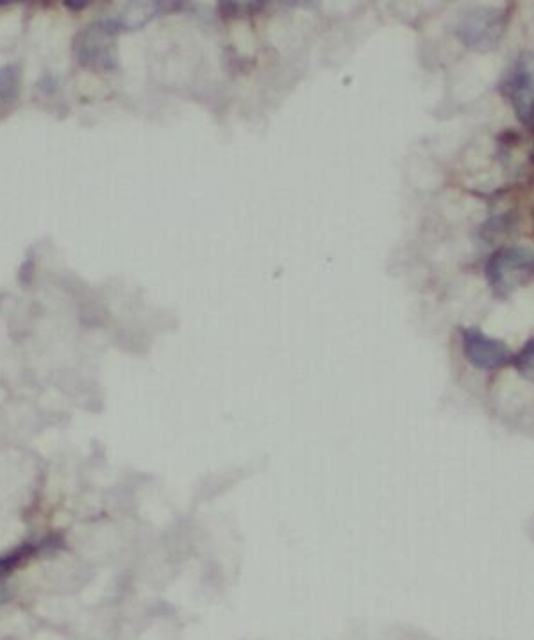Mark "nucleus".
<instances>
[{
	"instance_id": "nucleus-1",
	"label": "nucleus",
	"mask_w": 534,
	"mask_h": 640,
	"mask_svg": "<svg viewBox=\"0 0 534 640\" xmlns=\"http://www.w3.org/2000/svg\"><path fill=\"white\" fill-rule=\"evenodd\" d=\"M122 33L115 19L99 20L77 34L74 56L82 67L93 70H115L119 67L116 36Z\"/></svg>"
},
{
	"instance_id": "nucleus-2",
	"label": "nucleus",
	"mask_w": 534,
	"mask_h": 640,
	"mask_svg": "<svg viewBox=\"0 0 534 640\" xmlns=\"http://www.w3.org/2000/svg\"><path fill=\"white\" fill-rule=\"evenodd\" d=\"M533 253L530 249L502 247L488 258L485 274L497 296L508 297L531 282L533 277Z\"/></svg>"
},
{
	"instance_id": "nucleus-3",
	"label": "nucleus",
	"mask_w": 534,
	"mask_h": 640,
	"mask_svg": "<svg viewBox=\"0 0 534 640\" xmlns=\"http://www.w3.org/2000/svg\"><path fill=\"white\" fill-rule=\"evenodd\" d=\"M463 353L465 358L481 371H496L508 362H513L510 347L501 340L485 335L477 328H465L461 331Z\"/></svg>"
},
{
	"instance_id": "nucleus-4",
	"label": "nucleus",
	"mask_w": 534,
	"mask_h": 640,
	"mask_svg": "<svg viewBox=\"0 0 534 640\" xmlns=\"http://www.w3.org/2000/svg\"><path fill=\"white\" fill-rule=\"evenodd\" d=\"M504 30V15L501 11H474L463 19L458 36L468 47L488 51L499 45Z\"/></svg>"
},
{
	"instance_id": "nucleus-5",
	"label": "nucleus",
	"mask_w": 534,
	"mask_h": 640,
	"mask_svg": "<svg viewBox=\"0 0 534 640\" xmlns=\"http://www.w3.org/2000/svg\"><path fill=\"white\" fill-rule=\"evenodd\" d=\"M504 96L510 97L516 117L525 125L531 124V104H533V74L530 63L519 62L505 74L501 85Z\"/></svg>"
},
{
	"instance_id": "nucleus-6",
	"label": "nucleus",
	"mask_w": 534,
	"mask_h": 640,
	"mask_svg": "<svg viewBox=\"0 0 534 640\" xmlns=\"http://www.w3.org/2000/svg\"><path fill=\"white\" fill-rule=\"evenodd\" d=\"M163 8H165V4H159V2H136V4L130 5V10L124 11V15L115 19L116 24H119L122 33L124 31L140 30L142 25L147 24L148 20L159 15V11Z\"/></svg>"
},
{
	"instance_id": "nucleus-7",
	"label": "nucleus",
	"mask_w": 534,
	"mask_h": 640,
	"mask_svg": "<svg viewBox=\"0 0 534 640\" xmlns=\"http://www.w3.org/2000/svg\"><path fill=\"white\" fill-rule=\"evenodd\" d=\"M20 93V73L15 65L0 68V111L15 106Z\"/></svg>"
},
{
	"instance_id": "nucleus-8",
	"label": "nucleus",
	"mask_w": 534,
	"mask_h": 640,
	"mask_svg": "<svg viewBox=\"0 0 534 640\" xmlns=\"http://www.w3.org/2000/svg\"><path fill=\"white\" fill-rule=\"evenodd\" d=\"M513 362H515L516 368H519L524 378H533V340L525 344L519 356H513Z\"/></svg>"
},
{
	"instance_id": "nucleus-9",
	"label": "nucleus",
	"mask_w": 534,
	"mask_h": 640,
	"mask_svg": "<svg viewBox=\"0 0 534 640\" xmlns=\"http://www.w3.org/2000/svg\"><path fill=\"white\" fill-rule=\"evenodd\" d=\"M10 562H8V560H0V578H2V576H4L5 573H8V569H10Z\"/></svg>"
},
{
	"instance_id": "nucleus-10",
	"label": "nucleus",
	"mask_w": 534,
	"mask_h": 640,
	"mask_svg": "<svg viewBox=\"0 0 534 640\" xmlns=\"http://www.w3.org/2000/svg\"><path fill=\"white\" fill-rule=\"evenodd\" d=\"M67 5H70V8H76V10H81V8H87L88 2H68Z\"/></svg>"
}]
</instances>
